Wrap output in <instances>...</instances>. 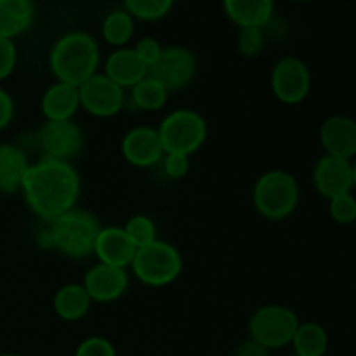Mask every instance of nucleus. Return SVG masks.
Here are the masks:
<instances>
[{"label":"nucleus","instance_id":"11","mask_svg":"<svg viewBox=\"0 0 356 356\" xmlns=\"http://www.w3.org/2000/svg\"><path fill=\"white\" fill-rule=\"evenodd\" d=\"M37 139L45 159L61 162H72L83 148V131L75 120H45Z\"/></svg>","mask_w":356,"mask_h":356},{"label":"nucleus","instance_id":"17","mask_svg":"<svg viewBox=\"0 0 356 356\" xmlns=\"http://www.w3.org/2000/svg\"><path fill=\"white\" fill-rule=\"evenodd\" d=\"M104 75L122 89H132L148 75V66L138 58L132 47L115 49L104 61Z\"/></svg>","mask_w":356,"mask_h":356},{"label":"nucleus","instance_id":"25","mask_svg":"<svg viewBox=\"0 0 356 356\" xmlns=\"http://www.w3.org/2000/svg\"><path fill=\"white\" fill-rule=\"evenodd\" d=\"M169 90L155 80L153 76L146 75L139 83L131 89V99L136 108L143 111H159L162 110L169 99Z\"/></svg>","mask_w":356,"mask_h":356},{"label":"nucleus","instance_id":"12","mask_svg":"<svg viewBox=\"0 0 356 356\" xmlns=\"http://www.w3.org/2000/svg\"><path fill=\"white\" fill-rule=\"evenodd\" d=\"M120 148L124 159L138 169L159 165L162 156L165 155L159 131L149 125H138L125 132Z\"/></svg>","mask_w":356,"mask_h":356},{"label":"nucleus","instance_id":"19","mask_svg":"<svg viewBox=\"0 0 356 356\" xmlns=\"http://www.w3.org/2000/svg\"><path fill=\"white\" fill-rule=\"evenodd\" d=\"M228 19L238 28H264L275 13V0H222Z\"/></svg>","mask_w":356,"mask_h":356},{"label":"nucleus","instance_id":"2","mask_svg":"<svg viewBox=\"0 0 356 356\" xmlns=\"http://www.w3.org/2000/svg\"><path fill=\"white\" fill-rule=\"evenodd\" d=\"M101 228L103 226L92 212L75 207L49 222V228L38 235V243L70 259H86L94 256Z\"/></svg>","mask_w":356,"mask_h":356},{"label":"nucleus","instance_id":"3","mask_svg":"<svg viewBox=\"0 0 356 356\" xmlns=\"http://www.w3.org/2000/svg\"><path fill=\"white\" fill-rule=\"evenodd\" d=\"M99 61V45L86 31H68L54 42L49 52V68L56 80L76 87L96 75Z\"/></svg>","mask_w":356,"mask_h":356},{"label":"nucleus","instance_id":"28","mask_svg":"<svg viewBox=\"0 0 356 356\" xmlns=\"http://www.w3.org/2000/svg\"><path fill=\"white\" fill-rule=\"evenodd\" d=\"M329 214L337 225H353L356 221V198L351 193L337 195L329 200Z\"/></svg>","mask_w":356,"mask_h":356},{"label":"nucleus","instance_id":"6","mask_svg":"<svg viewBox=\"0 0 356 356\" xmlns=\"http://www.w3.org/2000/svg\"><path fill=\"white\" fill-rule=\"evenodd\" d=\"M165 153L193 155L207 141V122L191 108H177L162 118L156 127Z\"/></svg>","mask_w":356,"mask_h":356},{"label":"nucleus","instance_id":"18","mask_svg":"<svg viewBox=\"0 0 356 356\" xmlns=\"http://www.w3.org/2000/svg\"><path fill=\"white\" fill-rule=\"evenodd\" d=\"M40 110L45 120H73L76 111L80 110L79 87L56 80L42 94Z\"/></svg>","mask_w":356,"mask_h":356},{"label":"nucleus","instance_id":"21","mask_svg":"<svg viewBox=\"0 0 356 356\" xmlns=\"http://www.w3.org/2000/svg\"><path fill=\"white\" fill-rule=\"evenodd\" d=\"M33 0H0V37L14 40L26 33L35 21Z\"/></svg>","mask_w":356,"mask_h":356},{"label":"nucleus","instance_id":"26","mask_svg":"<svg viewBox=\"0 0 356 356\" xmlns=\"http://www.w3.org/2000/svg\"><path fill=\"white\" fill-rule=\"evenodd\" d=\"M124 6L134 19L159 21L170 13L174 0H124Z\"/></svg>","mask_w":356,"mask_h":356},{"label":"nucleus","instance_id":"35","mask_svg":"<svg viewBox=\"0 0 356 356\" xmlns=\"http://www.w3.org/2000/svg\"><path fill=\"white\" fill-rule=\"evenodd\" d=\"M233 356H270V351L261 346V344L254 343L252 339H249L240 344Z\"/></svg>","mask_w":356,"mask_h":356},{"label":"nucleus","instance_id":"15","mask_svg":"<svg viewBox=\"0 0 356 356\" xmlns=\"http://www.w3.org/2000/svg\"><path fill=\"white\" fill-rule=\"evenodd\" d=\"M320 143L325 155L351 160L356 156V120L344 115L329 117L320 127Z\"/></svg>","mask_w":356,"mask_h":356},{"label":"nucleus","instance_id":"31","mask_svg":"<svg viewBox=\"0 0 356 356\" xmlns=\"http://www.w3.org/2000/svg\"><path fill=\"white\" fill-rule=\"evenodd\" d=\"M73 356H117V351H115L111 341H108L106 337L92 336L83 339L76 346Z\"/></svg>","mask_w":356,"mask_h":356},{"label":"nucleus","instance_id":"33","mask_svg":"<svg viewBox=\"0 0 356 356\" xmlns=\"http://www.w3.org/2000/svg\"><path fill=\"white\" fill-rule=\"evenodd\" d=\"M132 49H134L136 54H138V58L141 59V61L145 63L149 70L153 65H155L156 59L160 58V54H162L163 45L153 37H143L136 42V45Z\"/></svg>","mask_w":356,"mask_h":356},{"label":"nucleus","instance_id":"4","mask_svg":"<svg viewBox=\"0 0 356 356\" xmlns=\"http://www.w3.org/2000/svg\"><path fill=\"white\" fill-rule=\"evenodd\" d=\"M299 197L298 179L287 170L273 169L257 177L252 190V205L264 219L282 221L298 209Z\"/></svg>","mask_w":356,"mask_h":356},{"label":"nucleus","instance_id":"7","mask_svg":"<svg viewBox=\"0 0 356 356\" xmlns=\"http://www.w3.org/2000/svg\"><path fill=\"white\" fill-rule=\"evenodd\" d=\"M299 323L301 320L289 306L264 305L250 316V339L266 348L268 351L280 350L291 344Z\"/></svg>","mask_w":356,"mask_h":356},{"label":"nucleus","instance_id":"38","mask_svg":"<svg viewBox=\"0 0 356 356\" xmlns=\"http://www.w3.org/2000/svg\"><path fill=\"white\" fill-rule=\"evenodd\" d=\"M298 2H305V0H298Z\"/></svg>","mask_w":356,"mask_h":356},{"label":"nucleus","instance_id":"34","mask_svg":"<svg viewBox=\"0 0 356 356\" xmlns=\"http://www.w3.org/2000/svg\"><path fill=\"white\" fill-rule=\"evenodd\" d=\"M14 113H16V106H14L13 96L3 87H0V131L13 124Z\"/></svg>","mask_w":356,"mask_h":356},{"label":"nucleus","instance_id":"24","mask_svg":"<svg viewBox=\"0 0 356 356\" xmlns=\"http://www.w3.org/2000/svg\"><path fill=\"white\" fill-rule=\"evenodd\" d=\"M136 31V19L125 9H115L103 19L101 35L111 47H127Z\"/></svg>","mask_w":356,"mask_h":356},{"label":"nucleus","instance_id":"1","mask_svg":"<svg viewBox=\"0 0 356 356\" xmlns=\"http://www.w3.org/2000/svg\"><path fill=\"white\" fill-rule=\"evenodd\" d=\"M80 191L82 179L75 165L45 156L30 163L21 184V193L30 211L47 222L75 209Z\"/></svg>","mask_w":356,"mask_h":356},{"label":"nucleus","instance_id":"16","mask_svg":"<svg viewBox=\"0 0 356 356\" xmlns=\"http://www.w3.org/2000/svg\"><path fill=\"white\" fill-rule=\"evenodd\" d=\"M134 254L136 245L131 242L122 226L101 228L96 240V247H94V256L97 257V263L127 270V268H131Z\"/></svg>","mask_w":356,"mask_h":356},{"label":"nucleus","instance_id":"30","mask_svg":"<svg viewBox=\"0 0 356 356\" xmlns=\"http://www.w3.org/2000/svg\"><path fill=\"white\" fill-rule=\"evenodd\" d=\"M163 174L169 179H183L190 172V155L184 153H165L160 160Z\"/></svg>","mask_w":356,"mask_h":356},{"label":"nucleus","instance_id":"32","mask_svg":"<svg viewBox=\"0 0 356 356\" xmlns=\"http://www.w3.org/2000/svg\"><path fill=\"white\" fill-rule=\"evenodd\" d=\"M17 65V47L10 38L0 37V82L9 79Z\"/></svg>","mask_w":356,"mask_h":356},{"label":"nucleus","instance_id":"37","mask_svg":"<svg viewBox=\"0 0 356 356\" xmlns=\"http://www.w3.org/2000/svg\"><path fill=\"white\" fill-rule=\"evenodd\" d=\"M0 356H19V355H14V353H2Z\"/></svg>","mask_w":356,"mask_h":356},{"label":"nucleus","instance_id":"14","mask_svg":"<svg viewBox=\"0 0 356 356\" xmlns=\"http://www.w3.org/2000/svg\"><path fill=\"white\" fill-rule=\"evenodd\" d=\"M313 184H315L316 193L327 200L337 195L350 193L353 190L351 160L323 155L313 169Z\"/></svg>","mask_w":356,"mask_h":356},{"label":"nucleus","instance_id":"13","mask_svg":"<svg viewBox=\"0 0 356 356\" xmlns=\"http://www.w3.org/2000/svg\"><path fill=\"white\" fill-rule=\"evenodd\" d=\"M82 285L92 302H113L129 289V273L124 268L96 263L83 275Z\"/></svg>","mask_w":356,"mask_h":356},{"label":"nucleus","instance_id":"8","mask_svg":"<svg viewBox=\"0 0 356 356\" xmlns=\"http://www.w3.org/2000/svg\"><path fill=\"white\" fill-rule=\"evenodd\" d=\"M270 86L280 103L299 104L309 96L312 72L302 59L296 56H285L275 63L271 70Z\"/></svg>","mask_w":356,"mask_h":356},{"label":"nucleus","instance_id":"5","mask_svg":"<svg viewBox=\"0 0 356 356\" xmlns=\"http://www.w3.org/2000/svg\"><path fill=\"white\" fill-rule=\"evenodd\" d=\"M131 270L134 277L148 287H167L181 277L183 257L172 243L156 238L155 242L136 249Z\"/></svg>","mask_w":356,"mask_h":356},{"label":"nucleus","instance_id":"9","mask_svg":"<svg viewBox=\"0 0 356 356\" xmlns=\"http://www.w3.org/2000/svg\"><path fill=\"white\" fill-rule=\"evenodd\" d=\"M80 110L96 118H111L125 104V90L104 73H96L79 87Z\"/></svg>","mask_w":356,"mask_h":356},{"label":"nucleus","instance_id":"36","mask_svg":"<svg viewBox=\"0 0 356 356\" xmlns=\"http://www.w3.org/2000/svg\"><path fill=\"white\" fill-rule=\"evenodd\" d=\"M351 170H353V188L356 190V160L351 162Z\"/></svg>","mask_w":356,"mask_h":356},{"label":"nucleus","instance_id":"22","mask_svg":"<svg viewBox=\"0 0 356 356\" xmlns=\"http://www.w3.org/2000/svg\"><path fill=\"white\" fill-rule=\"evenodd\" d=\"M92 299L82 284H66L56 291L52 298L54 313L65 322H79L89 313Z\"/></svg>","mask_w":356,"mask_h":356},{"label":"nucleus","instance_id":"10","mask_svg":"<svg viewBox=\"0 0 356 356\" xmlns=\"http://www.w3.org/2000/svg\"><path fill=\"white\" fill-rule=\"evenodd\" d=\"M148 75L159 80L169 92L181 90L193 82L197 75V59L186 47H163L160 58L148 70Z\"/></svg>","mask_w":356,"mask_h":356},{"label":"nucleus","instance_id":"20","mask_svg":"<svg viewBox=\"0 0 356 356\" xmlns=\"http://www.w3.org/2000/svg\"><path fill=\"white\" fill-rule=\"evenodd\" d=\"M28 167V156L19 146L0 143V193L10 195L21 191Z\"/></svg>","mask_w":356,"mask_h":356},{"label":"nucleus","instance_id":"27","mask_svg":"<svg viewBox=\"0 0 356 356\" xmlns=\"http://www.w3.org/2000/svg\"><path fill=\"white\" fill-rule=\"evenodd\" d=\"M122 228L127 233V236L131 238V242L134 243L136 249L148 245V243L155 242V240L159 238V236H156L155 221L146 214L131 216Z\"/></svg>","mask_w":356,"mask_h":356},{"label":"nucleus","instance_id":"23","mask_svg":"<svg viewBox=\"0 0 356 356\" xmlns=\"http://www.w3.org/2000/svg\"><path fill=\"white\" fill-rule=\"evenodd\" d=\"M291 344L298 356H325L329 350V334L320 323L301 322Z\"/></svg>","mask_w":356,"mask_h":356},{"label":"nucleus","instance_id":"29","mask_svg":"<svg viewBox=\"0 0 356 356\" xmlns=\"http://www.w3.org/2000/svg\"><path fill=\"white\" fill-rule=\"evenodd\" d=\"M236 47H238L240 54L245 56V58H256L264 49V28H240Z\"/></svg>","mask_w":356,"mask_h":356}]
</instances>
